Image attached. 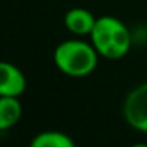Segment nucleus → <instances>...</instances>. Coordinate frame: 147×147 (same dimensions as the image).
Instances as JSON below:
<instances>
[{
    "mask_svg": "<svg viewBox=\"0 0 147 147\" xmlns=\"http://www.w3.org/2000/svg\"><path fill=\"white\" fill-rule=\"evenodd\" d=\"M90 43L100 57L119 60L125 57L131 48V33L128 27L115 16H98L90 33Z\"/></svg>",
    "mask_w": 147,
    "mask_h": 147,
    "instance_id": "1",
    "label": "nucleus"
},
{
    "mask_svg": "<svg viewBox=\"0 0 147 147\" xmlns=\"http://www.w3.org/2000/svg\"><path fill=\"white\" fill-rule=\"evenodd\" d=\"M100 54L92 43L73 38L59 43L54 49V63L70 78H86L95 71Z\"/></svg>",
    "mask_w": 147,
    "mask_h": 147,
    "instance_id": "2",
    "label": "nucleus"
},
{
    "mask_svg": "<svg viewBox=\"0 0 147 147\" xmlns=\"http://www.w3.org/2000/svg\"><path fill=\"white\" fill-rule=\"evenodd\" d=\"M123 117L131 128L147 133V82L131 89L123 100Z\"/></svg>",
    "mask_w": 147,
    "mask_h": 147,
    "instance_id": "3",
    "label": "nucleus"
},
{
    "mask_svg": "<svg viewBox=\"0 0 147 147\" xmlns=\"http://www.w3.org/2000/svg\"><path fill=\"white\" fill-rule=\"evenodd\" d=\"M27 87L26 74L19 67L11 62L0 60V96H18L19 98Z\"/></svg>",
    "mask_w": 147,
    "mask_h": 147,
    "instance_id": "4",
    "label": "nucleus"
},
{
    "mask_svg": "<svg viewBox=\"0 0 147 147\" xmlns=\"http://www.w3.org/2000/svg\"><path fill=\"white\" fill-rule=\"evenodd\" d=\"M96 22V16L87 8L74 7L65 13L63 26L74 36H90L93 26Z\"/></svg>",
    "mask_w": 147,
    "mask_h": 147,
    "instance_id": "5",
    "label": "nucleus"
},
{
    "mask_svg": "<svg viewBox=\"0 0 147 147\" xmlns=\"http://www.w3.org/2000/svg\"><path fill=\"white\" fill-rule=\"evenodd\" d=\"M22 117V105L18 96H0V131L13 128Z\"/></svg>",
    "mask_w": 147,
    "mask_h": 147,
    "instance_id": "6",
    "label": "nucleus"
},
{
    "mask_svg": "<svg viewBox=\"0 0 147 147\" xmlns=\"http://www.w3.org/2000/svg\"><path fill=\"white\" fill-rule=\"evenodd\" d=\"M29 147H76V146H74V141L71 139V136H68L67 133L48 130L33 136Z\"/></svg>",
    "mask_w": 147,
    "mask_h": 147,
    "instance_id": "7",
    "label": "nucleus"
},
{
    "mask_svg": "<svg viewBox=\"0 0 147 147\" xmlns=\"http://www.w3.org/2000/svg\"><path fill=\"white\" fill-rule=\"evenodd\" d=\"M131 147H147V144H134V146H131Z\"/></svg>",
    "mask_w": 147,
    "mask_h": 147,
    "instance_id": "8",
    "label": "nucleus"
}]
</instances>
